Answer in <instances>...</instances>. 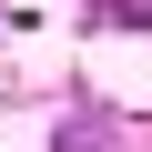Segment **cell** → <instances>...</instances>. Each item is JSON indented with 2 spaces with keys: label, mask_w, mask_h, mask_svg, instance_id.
<instances>
[{
  "label": "cell",
  "mask_w": 152,
  "mask_h": 152,
  "mask_svg": "<svg viewBox=\"0 0 152 152\" xmlns=\"http://www.w3.org/2000/svg\"><path fill=\"white\" fill-rule=\"evenodd\" d=\"M112 20H122V31H142V20H152V0H112Z\"/></svg>",
  "instance_id": "7a4b0ae2"
},
{
  "label": "cell",
  "mask_w": 152,
  "mask_h": 152,
  "mask_svg": "<svg viewBox=\"0 0 152 152\" xmlns=\"http://www.w3.org/2000/svg\"><path fill=\"white\" fill-rule=\"evenodd\" d=\"M61 152H112V122L81 112V122H61Z\"/></svg>",
  "instance_id": "6da1fadb"
}]
</instances>
